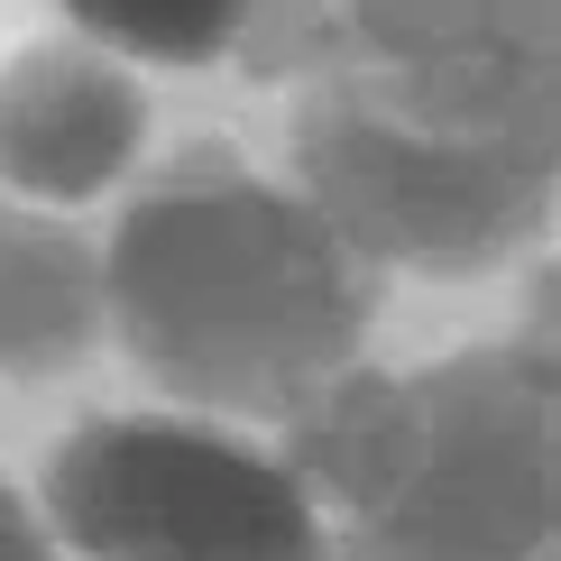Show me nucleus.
<instances>
[{
	"instance_id": "nucleus-1",
	"label": "nucleus",
	"mask_w": 561,
	"mask_h": 561,
	"mask_svg": "<svg viewBox=\"0 0 561 561\" xmlns=\"http://www.w3.org/2000/svg\"><path fill=\"white\" fill-rule=\"evenodd\" d=\"M240 56L295 83V184L378 276H479L552 221L561 0H259Z\"/></svg>"
},
{
	"instance_id": "nucleus-2",
	"label": "nucleus",
	"mask_w": 561,
	"mask_h": 561,
	"mask_svg": "<svg viewBox=\"0 0 561 561\" xmlns=\"http://www.w3.org/2000/svg\"><path fill=\"white\" fill-rule=\"evenodd\" d=\"M387 276L304 194L249 175L230 148H184L138 184L102 249V322L129 368L203 414H295L378 322Z\"/></svg>"
},
{
	"instance_id": "nucleus-3",
	"label": "nucleus",
	"mask_w": 561,
	"mask_h": 561,
	"mask_svg": "<svg viewBox=\"0 0 561 561\" xmlns=\"http://www.w3.org/2000/svg\"><path fill=\"white\" fill-rule=\"evenodd\" d=\"M561 387L543 341L341 368L286 414V470L332 561H552Z\"/></svg>"
},
{
	"instance_id": "nucleus-4",
	"label": "nucleus",
	"mask_w": 561,
	"mask_h": 561,
	"mask_svg": "<svg viewBox=\"0 0 561 561\" xmlns=\"http://www.w3.org/2000/svg\"><path fill=\"white\" fill-rule=\"evenodd\" d=\"M46 543L83 561H332L267 451L167 414H92L56 442Z\"/></svg>"
},
{
	"instance_id": "nucleus-5",
	"label": "nucleus",
	"mask_w": 561,
	"mask_h": 561,
	"mask_svg": "<svg viewBox=\"0 0 561 561\" xmlns=\"http://www.w3.org/2000/svg\"><path fill=\"white\" fill-rule=\"evenodd\" d=\"M148 92L92 46H28L0 65V184L28 203H83L129 175Z\"/></svg>"
},
{
	"instance_id": "nucleus-6",
	"label": "nucleus",
	"mask_w": 561,
	"mask_h": 561,
	"mask_svg": "<svg viewBox=\"0 0 561 561\" xmlns=\"http://www.w3.org/2000/svg\"><path fill=\"white\" fill-rule=\"evenodd\" d=\"M102 332V259L56 213L0 203V378H65Z\"/></svg>"
},
{
	"instance_id": "nucleus-7",
	"label": "nucleus",
	"mask_w": 561,
	"mask_h": 561,
	"mask_svg": "<svg viewBox=\"0 0 561 561\" xmlns=\"http://www.w3.org/2000/svg\"><path fill=\"white\" fill-rule=\"evenodd\" d=\"M259 0H65V19L92 37V56H157V65H213L240 46Z\"/></svg>"
},
{
	"instance_id": "nucleus-8",
	"label": "nucleus",
	"mask_w": 561,
	"mask_h": 561,
	"mask_svg": "<svg viewBox=\"0 0 561 561\" xmlns=\"http://www.w3.org/2000/svg\"><path fill=\"white\" fill-rule=\"evenodd\" d=\"M0 561H56V543H46V525H37V506L19 497L10 479H0Z\"/></svg>"
}]
</instances>
